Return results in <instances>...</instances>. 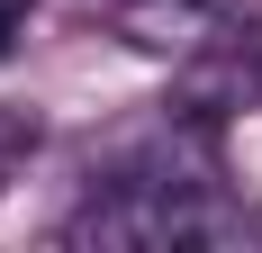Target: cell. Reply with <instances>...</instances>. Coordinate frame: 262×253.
<instances>
[{"label": "cell", "instance_id": "cell-1", "mask_svg": "<svg viewBox=\"0 0 262 253\" xmlns=\"http://www.w3.org/2000/svg\"><path fill=\"white\" fill-rule=\"evenodd\" d=\"M73 235L81 244H244L253 217L235 199H217L208 181H181L172 163H154V172L108 181L100 199L73 217Z\"/></svg>", "mask_w": 262, "mask_h": 253}, {"label": "cell", "instance_id": "cell-2", "mask_svg": "<svg viewBox=\"0 0 262 253\" xmlns=\"http://www.w3.org/2000/svg\"><path fill=\"white\" fill-rule=\"evenodd\" d=\"M27 9H36V0H0V54L27 36Z\"/></svg>", "mask_w": 262, "mask_h": 253}]
</instances>
